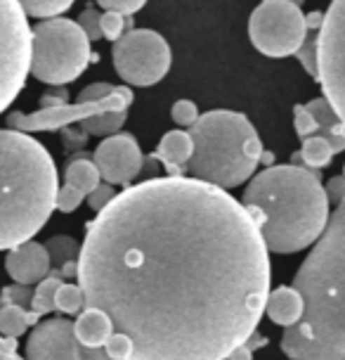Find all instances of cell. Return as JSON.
Wrapping results in <instances>:
<instances>
[{"label": "cell", "mask_w": 345, "mask_h": 360, "mask_svg": "<svg viewBox=\"0 0 345 360\" xmlns=\"http://www.w3.org/2000/svg\"><path fill=\"white\" fill-rule=\"evenodd\" d=\"M116 90V86H111V83H90L88 88L81 90L79 100L76 102H97V100H104L109 98V95Z\"/></svg>", "instance_id": "cell-35"}, {"label": "cell", "mask_w": 345, "mask_h": 360, "mask_svg": "<svg viewBox=\"0 0 345 360\" xmlns=\"http://www.w3.org/2000/svg\"><path fill=\"white\" fill-rule=\"evenodd\" d=\"M317 83L345 124V0H331L317 36Z\"/></svg>", "instance_id": "cell-10"}, {"label": "cell", "mask_w": 345, "mask_h": 360, "mask_svg": "<svg viewBox=\"0 0 345 360\" xmlns=\"http://www.w3.org/2000/svg\"><path fill=\"white\" fill-rule=\"evenodd\" d=\"M305 24H308V31H305L303 43H300L298 53L293 57H298L303 69L310 74V79L317 81V36H319V24H322V12L305 15Z\"/></svg>", "instance_id": "cell-21"}, {"label": "cell", "mask_w": 345, "mask_h": 360, "mask_svg": "<svg viewBox=\"0 0 345 360\" xmlns=\"http://www.w3.org/2000/svg\"><path fill=\"white\" fill-rule=\"evenodd\" d=\"M76 280L130 360H227L263 320L270 252L227 190L156 176L88 223Z\"/></svg>", "instance_id": "cell-1"}, {"label": "cell", "mask_w": 345, "mask_h": 360, "mask_svg": "<svg viewBox=\"0 0 345 360\" xmlns=\"http://www.w3.org/2000/svg\"><path fill=\"white\" fill-rule=\"evenodd\" d=\"M102 183V176L95 166L93 159L76 157L69 162L67 173H64V185L57 192V204L55 209L62 214H74L76 209L83 204L90 192Z\"/></svg>", "instance_id": "cell-14"}, {"label": "cell", "mask_w": 345, "mask_h": 360, "mask_svg": "<svg viewBox=\"0 0 345 360\" xmlns=\"http://www.w3.org/2000/svg\"><path fill=\"white\" fill-rule=\"evenodd\" d=\"M265 313L274 325L291 327V325H296L300 320V315H303V297H300L293 287L282 285L267 294Z\"/></svg>", "instance_id": "cell-19"}, {"label": "cell", "mask_w": 345, "mask_h": 360, "mask_svg": "<svg viewBox=\"0 0 345 360\" xmlns=\"http://www.w3.org/2000/svg\"><path fill=\"white\" fill-rule=\"evenodd\" d=\"M133 105V90L126 86H116V90L104 100L97 102H76V105H55L41 107L34 114L12 112L8 117V126L22 133H38V131H60L83 121L97 117V114L111 112V109H128Z\"/></svg>", "instance_id": "cell-11"}, {"label": "cell", "mask_w": 345, "mask_h": 360, "mask_svg": "<svg viewBox=\"0 0 345 360\" xmlns=\"http://www.w3.org/2000/svg\"><path fill=\"white\" fill-rule=\"evenodd\" d=\"M343 178H345V164H343Z\"/></svg>", "instance_id": "cell-40"}, {"label": "cell", "mask_w": 345, "mask_h": 360, "mask_svg": "<svg viewBox=\"0 0 345 360\" xmlns=\"http://www.w3.org/2000/svg\"><path fill=\"white\" fill-rule=\"evenodd\" d=\"M293 128H296L300 140L310 138V135H317V121L308 112V107H305V105L293 107Z\"/></svg>", "instance_id": "cell-28"}, {"label": "cell", "mask_w": 345, "mask_h": 360, "mask_svg": "<svg viewBox=\"0 0 345 360\" xmlns=\"http://www.w3.org/2000/svg\"><path fill=\"white\" fill-rule=\"evenodd\" d=\"M5 270L17 285H38L41 280H46L53 270L46 244H38L34 240L19 244V247L10 249L5 256Z\"/></svg>", "instance_id": "cell-15"}, {"label": "cell", "mask_w": 345, "mask_h": 360, "mask_svg": "<svg viewBox=\"0 0 345 360\" xmlns=\"http://www.w3.org/2000/svg\"><path fill=\"white\" fill-rule=\"evenodd\" d=\"M31 297H34V289L27 285H8L3 287L0 292V306H8V304H17L24 308H31Z\"/></svg>", "instance_id": "cell-27"}, {"label": "cell", "mask_w": 345, "mask_h": 360, "mask_svg": "<svg viewBox=\"0 0 345 360\" xmlns=\"http://www.w3.org/2000/svg\"><path fill=\"white\" fill-rule=\"evenodd\" d=\"M0 360H27L17 353V339H8L0 334Z\"/></svg>", "instance_id": "cell-37"}, {"label": "cell", "mask_w": 345, "mask_h": 360, "mask_svg": "<svg viewBox=\"0 0 345 360\" xmlns=\"http://www.w3.org/2000/svg\"><path fill=\"white\" fill-rule=\"evenodd\" d=\"M305 31V12L289 0H263L248 17V38L267 57L296 55Z\"/></svg>", "instance_id": "cell-9"}, {"label": "cell", "mask_w": 345, "mask_h": 360, "mask_svg": "<svg viewBox=\"0 0 345 360\" xmlns=\"http://www.w3.org/2000/svg\"><path fill=\"white\" fill-rule=\"evenodd\" d=\"M194 154V143H191V135L189 131H168L158 143L154 159L163 164L165 173L170 178L177 176H187V164Z\"/></svg>", "instance_id": "cell-16"}, {"label": "cell", "mask_w": 345, "mask_h": 360, "mask_svg": "<svg viewBox=\"0 0 345 360\" xmlns=\"http://www.w3.org/2000/svg\"><path fill=\"white\" fill-rule=\"evenodd\" d=\"M116 195H119V192L114 190V185H109V183H100L97 188H95L86 199H88V207H90V209L95 211V214H100V211L104 209L107 204H109Z\"/></svg>", "instance_id": "cell-31"}, {"label": "cell", "mask_w": 345, "mask_h": 360, "mask_svg": "<svg viewBox=\"0 0 345 360\" xmlns=\"http://www.w3.org/2000/svg\"><path fill=\"white\" fill-rule=\"evenodd\" d=\"M31 74V27L17 0H0V114L8 109Z\"/></svg>", "instance_id": "cell-7"}, {"label": "cell", "mask_w": 345, "mask_h": 360, "mask_svg": "<svg viewBox=\"0 0 345 360\" xmlns=\"http://www.w3.org/2000/svg\"><path fill=\"white\" fill-rule=\"evenodd\" d=\"M170 117H172L175 124L189 128V126L196 124V119H199L201 114H199V107H196L191 100H177L175 105H172V109H170Z\"/></svg>", "instance_id": "cell-29"}, {"label": "cell", "mask_w": 345, "mask_h": 360, "mask_svg": "<svg viewBox=\"0 0 345 360\" xmlns=\"http://www.w3.org/2000/svg\"><path fill=\"white\" fill-rule=\"evenodd\" d=\"M83 308H86V299H83L81 287L72 285V282H62L55 294V311L64 315H79Z\"/></svg>", "instance_id": "cell-25"}, {"label": "cell", "mask_w": 345, "mask_h": 360, "mask_svg": "<svg viewBox=\"0 0 345 360\" xmlns=\"http://www.w3.org/2000/svg\"><path fill=\"white\" fill-rule=\"evenodd\" d=\"M303 315L284 327L282 351L291 360H345V202L293 278Z\"/></svg>", "instance_id": "cell-2"}, {"label": "cell", "mask_w": 345, "mask_h": 360, "mask_svg": "<svg viewBox=\"0 0 345 360\" xmlns=\"http://www.w3.org/2000/svg\"><path fill=\"white\" fill-rule=\"evenodd\" d=\"M27 360H111L104 349H88L74 334V323L53 318L36 325L27 339Z\"/></svg>", "instance_id": "cell-12"}, {"label": "cell", "mask_w": 345, "mask_h": 360, "mask_svg": "<svg viewBox=\"0 0 345 360\" xmlns=\"http://www.w3.org/2000/svg\"><path fill=\"white\" fill-rule=\"evenodd\" d=\"M38 315L31 311V308L17 306V304H8L0 306V334L8 339H19L29 327H36Z\"/></svg>", "instance_id": "cell-20"}, {"label": "cell", "mask_w": 345, "mask_h": 360, "mask_svg": "<svg viewBox=\"0 0 345 360\" xmlns=\"http://www.w3.org/2000/svg\"><path fill=\"white\" fill-rule=\"evenodd\" d=\"M241 204L272 254L303 252L329 223L322 176L303 166H267L248 180Z\"/></svg>", "instance_id": "cell-3"}, {"label": "cell", "mask_w": 345, "mask_h": 360, "mask_svg": "<svg viewBox=\"0 0 345 360\" xmlns=\"http://www.w3.org/2000/svg\"><path fill=\"white\" fill-rule=\"evenodd\" d=\"M60 178L46 145L29 133L0 128V252L29 242L46 228Z\"/></svg>", "instance_id": "cell-4"}, {"label": "cell", "mask_w": 345, "mask_h": 360, "mask_svg": "<svg viewBox=\"0 0 345 360\" xmlns=\"http://www.w3.org/2000/svg\"><path fill=\"white\" fill-rule=\"evenodd\" d=\"M93 162L104 183L114 185V188L116 185L130 188L133 180L142 173L144 154L130 133H114L97 145Z\"/></svg>", "instance_id": "cell-13"}, {"label": "cell", "mask_w": 345, "mask_h": 360, "mask_svg": "<svg viewBox=\"0 0 345 360\" xmlns=\"http://www.w3.org/2000/svg\"><path fill=\"white\" fill-rule=\"evenodd\" d=\"M265 344H267V339L260 337L258 332H253L244 344H239L232 353H229L227 360H253V351L258 349V346H265Z\"/></svg>", "instance_id": "cell-34"}, {"label": "cell", "mask_w": 345, "mask_h": 360, "mask_svg": "<svg viewBox=\"0 0 345 360\" xmlns=\"http://www.w3.org/2000/svg\"><path fill=\"white\" fill-rule=\"evenodd\" d=\"M272 162H274V154H272V152H265V150H263V157H260V164L272 166Z\"/></svg>", "instance_id": "cell-38"}, {"label": "cell", "mask_w": 345, "mask_h": 360, "mask_svg": "<svg viewBox=\"0 0 345 360\" xmlns=\"http://www.w3.org/2000/svg\"><path fill=\"white\" fill-rule=\"evenodd\" d=\"M324 192H327L329 207H338V204H343L345 202V178L343 176L329 178V183L324 185Z\"/></svg>", "instance_id": "cell-36"}, {"label": "cell", "mask_w": 345, "mask_h": 360, "mask_svg": "<svg viewBox=\"0 0 345 360\" xmlns=\"http://www.w3.org/2000/svg\"><path fill=\"white\" fill-rule=\"evenodd\" d=\"M130 351H133L130 339H128L126 334H119V332H114L109 337V342L104 344V353L111 360H130Z\"/></svg>", "instance_id": "cell-30"}, {"label": "cell", "mask_w": 345, "mask_h": 360, "mask_svg": "<svg viewBox=\"0 0 345 360\" xmlns=\"http://www.w3.org/2000/svg\"><path fill=\"white\" fill-rule=\"evenodd\" d=\"M97 5L102 10H114V12H121V15L130 17L144 8L147 0H97Z\"/></svg>", "instance_id": "cell-33"}, {"label": "cell", "mask_w": 345, "mask_h": 360, "mask_svg": "<svg viewBox=\"0 0 345 360\" xmlns=\"http://www.w3.org/2000/svg\"><path fill=\"white\" fill-rule=\"evenodd\" d=\"M90 60V41L79 22L53 17L31 29V74L41 83L67 86L86 72Z\"/></svg>", "instance_id": "cell-6"}, {"label": "cell", "mask_w": 345, "mask_h": 360, "mask_svg": "<svg viewBox=\"0 0 345 360\" xmlns=\"http://www.w3.org/2000/svg\"><path fill=\"white\" fill-rule=\"evenodd\" d=\"M79 27L86 31L88 41H100L102 38V29H100V12L93 8V5H88L86 10H83V15L79 19Z\"/></svg>", "instance_id": "cell-32"}, {"label": "cell", "mask_w": 345, "mask_h": 360, "mask_svg": "<svg viewBox=\"0 0 345 360\" xmlns=\"http://www.w3.org/2000/svg\"><path fill=\"white\" fill-rule=\"evenodd\" d=\"M24 15L36 19H53L64 15L74 5V0H17Z\"/></svg>", "instance_id": "cell-24"}, {"label": "cell", "mask_w": 345, "mask_h": 360, "mask_svg": "<svg viewBox=\"0 0 345 360\" xmlns=\"http://www.w3.org/2000/svg\"><path fill=\"white\" fill-rule=\"evenodd\" d=\"M46 249H48V256H50L53 268H62L72 261H79V254H81V244L69 235L50 237V240L46 242Z\"/></svg>", "instance_id": "cell-23"}, {"label": "cell", "mask_w": 345, "mask_h": 360, "mask_svg": "<svg viewBox=\"0 0 345 360\" xmlns=\"http://www.w3.org/2000/svg\"><path fill=\"white\" fill-rule=\"evenodd\" d=\"M74 334L88 349H104V344L109 342V337L114 334V325L107 313L97 311V308H83L76 315Z\"/></svg>", "instance_id": "cell-17"}, {"label": "cell", "mask_w": 345, "mask_h": 360, "mask_svg": "<svg viewBox=\"0 0 345 360\" xmlns=\"http://www.w3.org/2000/svg\"><path fill=\"white\" fill-rule=\"evenodd\" d=\"M194 154L187 164V176L232 190L253 178L263 157V143L255 126L241 112L213 109L189 126Z\"/></svg>", "instance_id": "cell-5"}, {"label": "cell", "mask_w": 345, "mask_h": 360, "mask_svg": "<svg viewBox=\"0 0 345 360\" xmlns=\"http://www.w3.org/2000/svg\"><path fill=\"white\" fill-rule=\"evenodd\" d=\"M62 278L60 273L53 268L50 270V275L46 280H41L34 289V297H31V311H34L38 318H43L46 313H53L55 311V294L57 289L62 285Z\"/></svg>", "instance_id": "cell-22"}, {"label": "cell", "mask_w": 345, "mask_h": 360, "mask_svg": "<svg viewBox=\"0 0 345 360\" xmlns=\"http://www.w3.org/2000/svg\"><path fill=\"white\" fill-rule=\"evenodd\" d=\"M345 150V143L341 140H331L327 135H310V138L303 140V147L300 152H296L291 157L293 166H303V169L310 171H319L324 166L331 164V159L336 154H341Z\"/></svg>", "instance_id": "cell-18"}, {"label": "cell", "mask_w": 345, "mask_h": 360, "mask_svg": "<svg viewBox=\"0 0 345 360\" xmlns=\"http://www.w3.org/2000/svg\"><path fill=\"white\" fill-rule=\"evenodd\" d=\"M289 3H293V5H298V8H300V5H303V3H305V0H289Z\"/></svg>", "instance_id": "cell-39"}, {"label": "cell", "mask_w": 345, "mask_h": 360, "mask_svg": "<svg viewBox=\"0 0 345 360\" xmlns=\"http://www.w3.org/2000/svg\"><path fill=\"white\" fill-rule=\"evenodd\" d=\"M100 29H102V38L116 43L119 38L128 31L126 29V15H121V12H114V10H104L100 15Z\"/></svg>", "instance_id": "cell-26"}, {"label": "cell", "mask_w": 345, "mask_h": 360, "mask_svg": "<svg viewBox=\"0 0 345 360\" xmlns=\"http://www.w3.org/2000/svg\"><path fill=\"white\" fill-rule=\"evenodd\" d=\"M114 69L128 86L149 88L168 74L170 45L151 29H130L111 48Z\"/></svg>", "instance_id": "cell-8"}]
</instances>
